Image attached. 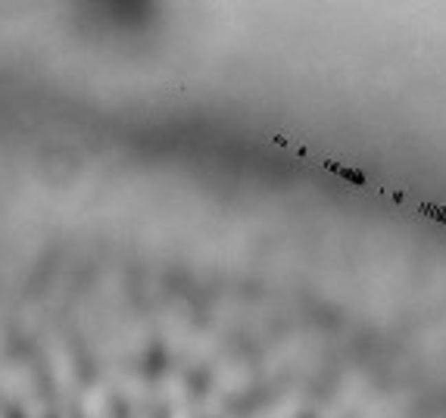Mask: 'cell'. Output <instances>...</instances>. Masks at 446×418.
Segmentation results:
<instances>
[{"label":"cell","instance_id":"6da1fadb","mask_svg":"<svg viewBox=\"0 0 446 418\" xmlns=\"http://www.w3.org/2000/svg\"><path fill=\"white\" fill-rule=\"evenodd\" d=\"M175 418H188V412H178V415Z\"/></svg>","mask_w":446,"mask_h":418}]
</instances>
